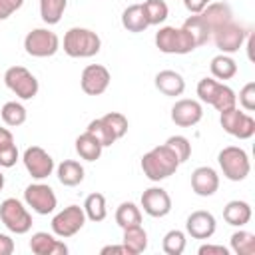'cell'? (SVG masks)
Masks as SVG:
<instances>
[{
    "label": "cell",
    "instance_id": "1",
    "mask_svg": "<svg viewBox=\"0 0 255 255\" xmlns=\"http://www.w3.org/2000/svg\"><path fill=\"white\" fill-rule=\"evenodd\" d=\"M179 159L177 155L163 143L157 145L153 149H149L147 153H143L141 157V171L149 181H163L169 175H173L179 167Z\"/></svg>",
    "mask_w": 255,
    "mask_h": 255
},
{
    "label": "cell",
    "instance_id": "2",
    "mask_svg": "<svg viewBox=\"0 0 255 255\" xmlns=\"http://www.w3.org/2000/svg\"><path fill=\"white\" fill-rule=\"evenodd\" d=\"M102 40L90 28H70L64 34V52L70 58H92L100 52Z\"/></svg>",
    "mask_w": 255,
    "mask_h": 255
},
{
    "label": "cell",
    "instance_id": "3",
    "mask_svg": "<svg viewBox=\"0 0 255 255\" xmlns=\"http://www.w3.org/2000/svg\"><path fill=\"white\" fill-rule=\"evenodd\" d=\"M197 96H199L201 102L213 106L217 112H223V110H229V108L237 106L235 92L229 86H225V84H221L213 78H203V80L197 82Z\"/></svg>",
    "mask_w": 255,
    "mask_h": 255
},
{
    "label": "cell",
    "instance_id": "4",
    "mask_svg": "<svg viewBox=\"0 0 255 255\" xmlns=\"http://www.w3.org/2000/svg\"><path fill=\"white\" fill-rule=\"evenodd\" d=\"M217 161H219L223 175L229 181H243L251 171V161H249L247 151L237 145L223 147L217 155Z\"/></svg>",
    "mask_w": 255,
    "mask_h": 255
},
{
    "label": "cell",
    "instance_id": "5",
    "mask_svg": "<svg viewBox=\"0 0 255 255\" xmlns=\"http://www.w3.org/2000/svg\"><path fill=\"white\" fill-rule=\"evenodd\" d=\"M155 46L163 54H189L197 46L193 38L183 30L175 26H163L155 32Z\"/></svg>",
    "mask_w": 255,
    "mask_h": 255
},
{
    "label": "cell",
    "instance_id": "6",
    "mask_svg": "<svg viewBox=\"0 0 255 255\" xmlns=\"http://www.w3.org/2000/svg\"><path fill=\"white\" fill-rule=\"evenodd\" d=\"M0 219L6 225V229L12 231V233H16V235H24L32 227V215H30V211L16 197H8V199H4L0 203Z\"/></svg>",
    "mask_w": 255,
    "mask_h": 255
},
{
    "label": "cell",
    "instance_id": "7",
    "mask_svg": "<svg viewBox=\"0 0 255 255\" xmlns=\"http://www.w3.org/2000/svg\"><path fill=\"white\" fill-rule=\"evenodd\" d=\"M4 84L20 100H32L40 90V84H38L36 76L30 70H26L24 66L8 68L6 74H4Z\"/></svg>",
    "mask_w": 255,
    "mask_h": 255
},
{
    "label": "cell",
    "instance_id": "8",
    "mask_svg": "<svg viewBox=\"0 0 255 255\" xmlns=\"http://www.w3.org/2000/svg\"><path fill=\"white\" fill-rule=\"evenodd\" d=\"M24 48L34 58H50L60 50V38L48 28H34L26 34Z\"/></svg>",
    "mask_w": 255,
    "mask_h": 255
},
{
    "label": "cell",
    "instance_id": "9",
    "mask_svg": "<svg viewBox=\"0 0 255 255\" xmlns=\"http://www.w3.org/2000/svg\"><path fill=\"white\" fill-rule=\"evenodd\" d=\"M219 114H221V118H219L221 128L229 135L239 137V139L253 137V133H255V120H253V116H249L245 112H239L237 106H233L229 110H223Z\"/></svg>",
    "mask_w": 255,
    "mask_h": 255
},
{
    "label": "cell",
    "instance_id": "10",
    "mask_svg": "<svg viewBox=\"0 0 255 255\" xmlns=\"http://www.w3.org/2000/svg\"><path fill=\"white\" fill-rule=\"evenodd\" d=\"M84 223H86L84 207L68 205L52 217V231H54V235H58L62 239H68V237L76 235L84 227Z\"/></svg>",
    "mask_w": 255,
    "mask_h": 255
},
{
    "label": "cell",
    "instance_id": "11",
    "mask_svg": "<svg viewBox=\"0 0 255 255\" xmlns=\"http://www.w3.org/2000/svg\"><path fill=\"white\" fill-rule=\"evenodd\" d=\"M211 38H213L215 46L221 50V54H233L243 46V42L247 38V30L243 24H237L235 20H231V22L219 26L217 30H213Z\"/></svg>",
    "mask_w": 255,
    "mask_h": 255
},
{
    "label": "cell",
    "instance_id": "12",
    "mask_svg": "<svg viewBox=\"0 0 255 255\" xmlns=\"http://www.w3.org/2000/svg\"><path fill=\"white\" fill-rule=\"evenodd\" d=\"M24 201L38 215H48L58 205V197H56L54 189L50 185H46V183H30L24 189Z\"/></svg>",
    "mask_w": 255,
    "mask_h": 255
},
{
    "label": "cell",
    "instance_id": "13",
    "mask_svg": "<svg viewBox=\"0 0 255 255\" xmlns=\"http://www.w3.org/2000/svg\"><path fill=\"white\" fill-rule=\"evenodd\" d=\"M22 161H24V167L28 169V173L34 179H46L54 171V159H52V155L46 149H42L40 145L26 147V151L22 155Z\"/></svg>",
    "mask_w": 255,
    "mask_h": 255
},
{
    "label": "cell",
    "instance_id": "14",
    "mask_svg": "<svg viewBox=\"0 0 255 255\" xmlns=\"http://www.w3.org/2000/svg\"><path fill=\"white\" fill-rule=\"evenodd\" d=\"M112 82L110 70L102 64H90L84 68L82 78H80V86L88 96H102L108 86Z\"/></svg>",
    "mask_w": 255,
    "mask_h": 255
},
{
    "label": "cell",
    "instance_id": "15",
    "mask_svg": "<svg viewBox=\"0 0 255 255\" xmlns=\"http://www.w3.org/2000/svg\"><path fill=\"white\" fill-rule=\"evenodd\" d=\"M141 207L149 217H165L171 211V197L163 187H149L141 193Z\"/></svg>",
    "mask_w": 255,
    "mask_h": 255
},
{
    "label": "cell",
    "instance_id": "16",
    "mask_svg": "<svg viewBox=\"0 0 255 255\" xmlns=\"http://www.w3.org/2000/svg\"><path fill=\"white\" fill-rule=\"evenodd\" d=\"M203 118V108L197 100H177L171 108V122L179 128H191Z\"/></svg>",
    "mask_w": 255,
    "mask_h": 255
},
{
    "label": "cell",
    "instance_id": "17",
    "mask_svg": "<svg viewBox=\"0 0 255 255\" xmlns=\"http://www.w3.org/2000/svg\"><path fill=\"white\" fill-rule=\"evenodd\" d=\"M191 189L199 197H211L219 189V175L213 167L201 165L191 173Z\"/></svg>",
    "mask_w": 255,
    "mask_h": 255
},
{
    "label": "cell",
    "instance_id": "18",
    "mask_svg": "<svg viewBox=\"0 0 255 255\" xmlns=\"http://www.w3.org/2000/svg\"><path fill=\"white\" fill-rule=\"evenodd\" d=\"M185 229H187V233H189L193 239H209V237L215 233L217 223H215L213 213L203 211V209H197V211H193V213L187 217Z\"/></svg>",
    "mask_w": 255,
    "mask_h": 255
},
{
    "label": "cell",
    "instance_id": "19",
    "mask_svg": "<svg viewBox=\"0 0 255 255\" xmlns=\"http://www.w3.org/2000/svg\"><path fill=\"white\" fill-rule=\"evenodd\" d=\"M30 249L34 255H66L68 253V245L46 231H38L32 235Z\"/></svg>",
    "mask_w": 255,
    "mask_h": 255
},
{
    "label": "cell",
    "instance_id": "20",
    "mask_svg": "<svg viewBox=\"0 0 255 255\" xmlns=\"http://www.w3.org/2000/svg\"><path fill=\"white\" fill-rule=\"evenodd\" d=\"M155 88L163 94V96H181L185 90V80L179 72L175 70H161L155 74Z\"/></svg>",
    "mask_w": 255,
    "mask_h": 255
},
{
    "label": "cell",
    "instance_id": "21",
    "mask_svg": "<svg viewBox=\"0 0 255 255\" xmlns=\"http://www.w3.org/2000/svg\"><path fill=\"white\" fill-rule=\"evenodd\" d=\"M201 18L207 22V26L213 30H217L219 26L227 24L233 20V12H231V6L227 2H209L203 12H201Z\"/></svg>",
    "mask_w": 255,
    "mask_h": 255
},
{
    "label": "cell",
    "instance_id": "22",
    "mask_svg": "<svg viewBox=\"0 0 255 255\" xmlns=\"http://www.w3.org/2000/svg\"><path fill=\"white\" fill-rule=\"evenodd\" d=\"M223 219L233 227H243L251 221V205L241 199H233L223 207Z\"/></svg>",
    "mask_w": 255,
    "mask_h": 255
},
{
    "label": "cell",
    "instance_id": "23",
    "mask_svg": "<svg viewBox=\"0 0 255 255\" xmlns=\"http://www.w3.org/2000/svg\"><path fill=\"white\" fill-rule=\"evenodd\" d=\"M122 26H124L128 32H133V34L143 32V30L149 26L147 16H145V12H143V6H141V4H131V6H128V8L122 12Z\"/></svg>",
    "mask_w": 255,
    "mask_h": 255
},
{
    "label": "cell",
    "instance_id": "24",
    "mask_svg": "<svg viewBox=\"0 0 255 255\" xmlns=\"http://www.w3.org/2000/svg\"><path fill=\"white\" fill-rule=\"evenodd\" d=\"M122 245L128 249L129 255H139L147 249V233L141 225H133L124 229V237H122Z\"/></svg>",
    "mask_w": 255,
    "mask_h": 255
},
{
    "label": "cell",
    "instance_id": "25",
    "mask_svg": "<svg viewBox=\"0 0 255 255\" xmlns=\"http://www.w3.org/2000/svg\"><path fill=\"white\" fill-rule=\"evenodd\" d=\"M181 28L193 38V42H195L197 48L203 46V44H207V42L211 40V28H209L207 22L201 18V14H193V16H189V18L183 22Z\"/></svg>",
    "mask_w": 255,
    "mask_h": 255
},
{
    "label": "cell",
    "instance_id": "26",
    "mask_svg": "<svg viewBox=\"0 0 255 255\" xmlns=\"http://www.w3.org/2000/svg\"><path fill=\"white\" fill-rule=\"evenodd\" d=\"M102 149H104V145H102V143L98 141V137L92 135L90 131H84L82 135L76 137V151H78V155H80L82 159H86V161H96V159H100Z\"/></svg>",
    "mask_w": 255,
    "mask_h": 255
},
{
    "label": "cell",
    "instance_id": "27",
    "mask_svg": "<svg viewBox=\"0 0 255 255\" xmlns=\"http://www.w3.org/2000/svg\"><path fill=\"white\" fill-rule=\"evenodd\" d=\"M58 179L66 187H76L84 181V167L76 159H64L58 165Z\"/></svg>",
    "mask_w": 255,
    "mask_h": 255
},
{
    "label": "cell",
    "instance_id": "28",
    "mask_svg": "<svg viewBox=\"0 0 255 255\" xmlns=\"http://www.w3.org/2000/svg\"><path fill=\"white\" fill-rule=\"evenodd\" d=\"M84 213H86V219L94 221V223H100L106 219L108 215V207H106V197L102 193H90L84 201Z\"/></svg>",
    "mask_w": 255,
    "mask_h": 255
},
{
    "label": "cell",
    "instance_id": "29",
    "mask_svg": "<svg viewBox=\"0 0 255 255\" xmlns=\"http://www.w3.org/2000/svg\"><path fill=\"white\" fill-rule=\"evenodd\" d=\"M116 223L122 227V229H128V227H133V225H141V211L135 203L131 201H124L118 205L116 209Z\"/></svg>",
    "mask_w": 255,
    "mask_h": 255
},
{
    "label": "cell",
    "instance_id": "30",
    "mask_svg": "<svg viewBox=\"0 0 255 255\" xmlns=\"http://www.w3.org/2000/svg\"><path fill=\"white\" fill-rule=\"evenodd\" d=\"M209 68H211L213 78H217V80H231V78L237 74V64H235V60H233L229 54H219V56H215V58L211 60Z\"/></svg>",
    "mask_w": 255,
    "mask_h": 255
},
{
    "label": "cell",
    "instance_id": "31",
    "mask_svg": "<svg viewBox=\"0 0 255 255\" xmlns=\"http://www.w3.org/2000/svg\"><path fill=\"white\" fill-rule=\"evenodd\" d=\"M68 0H40V16L48 26H54L62 20Z\"/></svg>",
    "mask_w": 255,
    "mask_h": 255
},
{
    "label": "cell",
    "instance_id": "32",
    "mask_svg": "<svg viewBox=\"0 0 255 255\" xmlns=\"http://www.w3.org/2000/svg\"><path fill=\"white\" fill-rule=\"evenodd\" d=\"M0 116H2V122L10 128H18L26 122V108L18 102H6L0 110Z\"/></svg>",
    "mask_w": 255,
    "mask_h": 255
},
{
    "label": "cell",
    "instance_id": "33",
    "mask_svg": "<svg viewBox=\"0 0 255 255\" xmlns=\"http://www.w3.org/2000/svg\"><path fill=\"white\" fill-rule=\"evenodd\" d=\"M143 12L147 16V22L149 26H157V24H163L169 16V8L163 0H145L143 4Z\"/></svg>",
    "mask_w": 255,
    "mask_h": 255
},
{
    "label": "cell",
    "instance_id": "34",
    "mask_svg": "<svg viewBox=\"0 0 255 255\" xmlns=\"http://www.w3.org/2000/svg\"><path fill=\"white\" fill-rule=\"evenodd\" d=\"M229 241H231L233 253H237V255H253L255 253V235L249 231L239 229L231 235Z\"/></svg>",
    "mask_w": 255,
    "mask_h": 255
},
{
    "label": "cell",
    "instance_id": "35",
    "mask_svg": "<svg viewBox=\"0 0 255 255\" xmlns=\"http://www.w3.org/2000/svg\"><path fill=\"white\" fill-rule=\"evenodd\" d=\"M185 245H187V239H185V233L179 231V229H171L163 235V241H161V247L167 255H181L185 251Z\"/></svg>",
    "mask_w": 255,
    "mask_h": 255
},
{
    "label": "cell",
    "instance_id": "36",
    "mask_svg": "<svg viewBox=\"0 0 255 255\" xmlns=\"http://www.w3.org/2000/svg\"><path fill=\"white\" fill-rule=\"evenodd\" d=\"M86 131H90L92 135H96L98 141H100L104 147H108V145H112L114 141H118L116 135H114V131H112V128H110L102 118L92 120V122L88 124V129H86Z\"/></svg>",
    "mask_w": 255,
    "mask_h": 255
},
{
    "label": "cell",
    "instance_id": "37",
    "mask_svg": "<svg viewBox=\"0 0 255 255\" xmlns=\"http://www.w3.org/2000/svg\"><path fill=\"white\" fill-rule=\"evenodd\" d=\"M165 145L177 155L179 163H185V161L189 159V155H191V143H189V139L183 137V135H171V137H167Z\"/></svg>",
    "mask_w": 255,
    "mask_h": 255
},
{
    "label": "cell",
    "instance_id": "38",
    "mask_svg": "<svg viewBox=\"0 0 255 255\" xmlns=\"http://www.w3.org/2000/svg\"><path fill=\"white\" fill-rule=\"evenodd\" d=\"M102 120L112 128L116 139H120V137H124L128 133V118L124 114H120V112H108L106 116H102Z\"/></svg>",
    "mask_w": 255,
    "mask_h": 255
},
{
    "label": "cell",
    "instance_id": "39",
    "mask_svg": "<svg viewBox=\"0 0 255 255\" xmlns=\"http://www.w3.org/2000/svg\"><path fill=\"white\" fill-rule=\"evenodd\" d=\"M239 104L245 112H253L255 110V82H249L241 88L239 92Z\"/></svg>",
    "mask_w": 255,
    "mask_h": 255
},
{
    "label": "cell",
    "instance_id": "40",
    "mask_svg": "<svg viewBox=\"0 0 255 255\" xmlns=\"http://www.w3.org/2000/svg\"><path fill=\"white\" fill-rule=\"evenodd\" d=\"M16 161H18V147H16V143L0 149V167H12V165H16Z\"/></svg>",
    "mask_w": 255,
    "mask_h": 255
},
{
    "label": "cell",
    "instance_id": "41",
    "mask_svg": "<svg viewBox=\"0 0 255 255\" xmlns=\"http://www.w3.org/2000/svg\"><path fill=\"white\" fill-rule=\"evenodd\" d=\"M24 0H0V20L10 18L16 10H20Z\"/></svg>",
    "mask_w": 255,
    "mask_h": 255
},
{
    "label": "cell",
    "instance_id": "42",
    "mask_svg": "<svg viewBox=\"0 0 255 255\" xmlns=\"http://www.w3.org/2000/svg\"><path fill=\"white\" fill-rule=\"evenodd\" d=\"M199 255H229V249L223 247V245H211V243H205L197 249Z\"/></svg>",
    "mask_w": 255,
    "mask_h": 255
},
{
    "label": "cell",
    "instance_id": "43",
    "mask_svg": "<svg viewBox=\"0 0 255 255\" xmlns=\"http://www.w3.org/2000/svg\"><path fill=\"white\" fill-rule=\"evenodd\" d=\"M207 4H209V0H183V6H185L191 14H201Z\"/></svg>",
    "mask_w": 255,
    "mask_h": 255
},
{
    "label": "cell",
    "instance_id": "44",
    "mask_svg": "<svg viewBox=\"0 0 255 255\" xmlns=\"http://www.w3.org/2000/svg\"><path fill=\"white\" fill-rule=\"evenodd\" d=\"M12 251H14V241L8 235L0 233V255H12Z\"/></svg>",
    "mask_w": 255,
    "mask_h": 255
},
{
    "label": "cell",
    "instance_id": "45",
    "mask_svg": "<svg viewBox=\"0 0 255 255\" xmlns=\"http://www.w3.org/2000/svg\"><path fill=\"white\" fill-rule=\"evenodd\" d=\"M8 145H14V135H12L10 129L0 128V149L2 147H8Z\"/></svg>",
    "mask_w": 255,
    "mask_h": 255
},
{
    "label": "cell",
    "instance_id": "46",
    "mask_svg": "<svg viewBox=\"0 0 255 255\" xmlns=\"http://www.w3.org/2000/svg\"><path fill=\"white\" fill-rule=\"evenodd\" d=\"M102 255H108V253H116V255H129L128 253V249L124 247V245H106V247H102V251H100Z\"/></svg>",
    "mask_w": 255,
    "mask_h": 255
},
{
    "label": "cell",
    "instance_id": "47",
    "mask_svg": "<svg viewBox=\"0 0 255 255\" xmlns=\"http://www.w3.org/2000/svg\"><path fill=\"white\" fill-rule=\"evenodd\" d=\"M4 181H6V179H4V173L0 171V191H2V187H4Z\"/></svg>",
    "mask_w": 255,
    "mask_h": 255
}]
</instances>
